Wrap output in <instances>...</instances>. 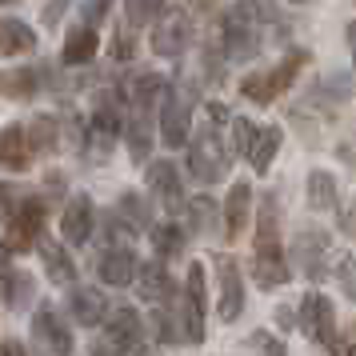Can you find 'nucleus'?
<instances>
[{
  "instance_id": "1",
  "label": "nucleus",
  "mask_w": 356,
  "mask_h": 356,
  "mask_svg": "<svg viewBox=\"0 0 356 356\" xmlns=\"http://www.w3.org/2000/svg\"><path fill=\"white\" fill-rule=\"evenodd\" d=\"M289 260H284V244H280V196L264 193L257 212V236H252V280L264 292L284 289L289 284Z\"/></svg>"
},
{
  "instance_id": "2",
  "label": "nucleus",
  "mask_w": 356,
  "mask_h": 356,
  "mask_svg": "<svg viewBox=\"0 0 356 356\" xmlns=\"http://www.w3.org/2000/svg\"><path fill=\"white\" fill-rule=\"evenodd\" d=\"M49 200L44 196H17V188H4V264H13L17 252H29L44 236Z\"/></svg>"
},
{
  "instance_id": "3",
  "label": "nucleus",
  "mask_w": 356,
  "mask_h": 356,
  "mask_svg": "<svg viewBox=\"0 0 356 356\" xmlns=\"http://www.w3.org/2000/svg\"><path fill=\"white\" fill-rule=\"evenodd\" d=\"M124 92H97V104H92V116H88V124H84V152H88V161L92 164H104L108 161V152L116 148V140L124 136Z\"/></svg>"
},
{
  "instance_id": "4",
  "label": "nucleus",
  "mask_w": 356,
  "mask_h": 356,
  "mask_svg": "<svg viewBox=\"0 0 356 356\" xmlns=\"http://www.w3.org/2000/svg\"><path fill=\"white\" fill-rule=\"evenodd\" d=\"M260 13L257 4H232V8H225L220 13V49H225L228 60H236V65H244V60H252L260 52Z\"/></svg>"
},
{
  "instance_id": "5",
  "label": "nucleus",
  "mask_w": 356,
  "mask_h": 356,
  "mask_svg": "<svg viewBox=\"0 0 356 356\" xmlns=\"http://www.w3.org/2000/svg\"><path fill=\"white\" fill-rule=\"evenodd\" d=\"M308 65V52L305 49H292L280 65L264 68V72H248L241 81V97L248 100V104H260V108H268V104H276V97H284L292 88V81L300 76V68Z\"/></svg>"
},
{
  "instance_id": "6",
  "label": "nucleus",
  "mask_w": 356,
  "mask_h": 356,
  "mask_svg": "<svg viewBox=\"0 0 356 356\" xmlns=\"http://www.w3.org/2000/svg\"><path fill=\"white\" fill-rule=\"evenodd\" d=\"M228 168H232V161H228V145L220 140V129L216 124H200L193 132V145H188V172L200 184H216Z\"/></svg>"
},
{
  "instance_id": "7",
  "label": "nucleus",
  "mask_w": 356,
  "mask_h": 356,
  "mask_svg": "<svg viewBox=\"0 0 356 356\" xmlns=\"http://www.w3.org/2000/svg\"><path fill=\"white\" fill-rule=\"evenodd\" d=\"M193 108H196V84L180 81L177 88L168 92V100H164V108H161V140L168 148L193 145V140H188V120H193Z\"/></svg>"
},
{
  "instance_id": "8",
  "label": "nucleus",
  "mask_w": 356,
  "mask_h": 356,
  "mask_svg": "<svg viewBox=\"0 0 356 356\" xmlns=\"http://www.w3.org/2000/svg\"><path fill=\"white\" fill-rule=\"evenodd\" d=\"M300 332H305L312 344H321V348H332L340 340V328H337V312H332V300L324 296V292H305V300H300Z\"/></svg>"
},
{
  "instance_id": "9",
  "label": "nucleus",
  "mask_w": 356,
  "mask_h": 356,
  "mask_svg": "<svg viewBox=\"0 0 356 356\" xmlns=\"http://www.w3.org/2000/svg\"><path fill=\"white\" fill-rule=\"evenodd\" d=\"M292 257H296V268L312 280V284H321L324 276H328V257H332V236L324 232V228H300L296 232V241H292Z\"/></svg>"
},
{
  "instance_id": "10",
  "label": "nucleus",
  "mask_w": 356,
  "mask_h": 356,
  "mask_svg": "<svg viewBox=\"0 0 356 356\" xmlns=\"http://www.w3.org/2000/svg\"><path fill=\"white\" fill-rule=\"evenodd\" d=\"M188 40H193V17H188V8L168 4L161 13V20L152 24V52L156 56H180V52L188 49Z\"/></svg>"
},
{
  "instance_id": "11",
  "label": "nucleus",
  "mask_w": 356,
  "mask_h": 356,
  "mask_svg": "<svg viewBox=\"0 0 356 356\" xmlns=\"http://www.w3.org/2000/svg\"><path fill=\"white\" fill-rule=\"evenodd\" d=\"M180 328H184V340L193 344L204 340V268L196 260L188 264L184 292H180Z\"/></svg>"
},
{
  "instance_id": "12",
  "label": "nucleus",
  "mask_w": 356,
  "mask_h": 356,
  "mask_svg": "<svg viewBox=\"0 0 356 356\" xmlns=\"http://www.w3.org/2000/svg\"><path fill=\"white\" fill-rule=\"evenodd\" d=\"M216 280H220V296H216L220 324H232L244 312V280L236 268V257H216Z\"/></svg>"
},
{
  "instance_id": "13",
  "label": "nucleus",
  "mask_w": 356,
  "mask_h": 356,
  "mask_svg": "<svg viewBox=\"0 0 356 356\" xmlns=\"http://www.w3.org/2000/svg\"><path fill=\"white\" fill-rule=\"evenodd\" d=\"M145 180L148 188L156 193V200H161L168 212H184L188 209V200H184V184H180V172L172 161H152L145 168Z\"/></svg>"
},
{
  "instance_id": "14",
  "label": "nucleus",
  "mask_w": 356,
  "mask_h": 356,
  "mask_svg": "<svg viewBox=\"0 0 356 356\" xmlns=\"http://www.w3.org/2000/svg\"><path fill=\"white\" fill-rule=\"evenodd\" d=\"M140 332H145V321L132 305H116L108 312V324H104V340L116 344L120 353H140Z\"/></svg>"
},
{
  "instance_id": "15",
  "label": "nucleus",
  "mask_w": 356,
  "mask_h": 356,
  "mask_svg": "<svg viewBox=\"0 0 356 356\" xmlns=\"http://www.w3.org/2000/svg\"><path fill=\"white\" fill-rule=\"evenodd\" d=\"M36 152L40 148H36L29 124H8L4 129V136H0V161H4L8 172H29L36 161Z\"/></svg>"
},
{
  "instance_id": "16",
  "label": "nucleus",
  "mask_w": 356,
  "mask_h": 356,
  "mask_svg": "<svg viewBox=\"0 0 356 356\" xmlns=\"http://www.w3.org/2000/svg\"><path fill=\"white\" fill-rule=\"evenodd\" d=\"M33 337L49 348L52 356H72V332H68V324L56 316V308L52 305H40L36 308V316H33Z\"/></svg>"
},
{
  "instance_id": "17",
  "label": "nucleus",
  "mask_w": 356,
  "mask_h": 356,
  "mask_svg": "<svg viewBox=\"0 0 356 356\" xmlns=\"http://www.w3.org/2000/svg\"><path fill=\"white\" fill-rule=\"evenodd\" d=\"M44 84H56L49 65H17L4 72V97L8 100H33Z\"/></svg>"
},
{
  "instance_id": "18",
  "label": "nucleus",
  "mask_w": 356,
  "mask_h": 356,
  "mask_svg": "<svg viewBox=\"0 0 356 356\" xmlns=\"http://www.w3.org/2000/svg\"><path fill=\"white\" fill-rule=\"evenodd\" d=\"M97 273H100L104 284L124 289V284H132V280L140 276V264H136V252H132L129 244H113V248L97 260Z\"/></svg>"
},
{
  "instance_id": "19",
  "label": "nucleus",
  "mask_w": 356,
  "mask_h": 356,
  "mask_svg": "<svg viewBox=\"0 0 356 356\" xmlns=\"http://www.w3.org/2000/svg\"><path fill=\"white\" fill-rule=\"evenodd\" d=\"M92 220H97L92 200H88V196H72L68 209H65V216H60V232H65V241L72 244V248L88 244L92 241Z\"/></svg>"
},
{
  "instance_id": "20",
  "label": "nucleus",
  "mask_w": 356,
  "mask_h": 356,
  "mask_svg": "<svg viewBox=\"0 0 356 356\" xmlns=\"http://www.w3.org/2000/svg\"><path fill=\"white\" fill-rule=\"evenodd\" d=\"M136 292H140V300L148 305H168L172 296H177V284H172V276L164 268V260H148L140 264V276H136Z\"/></svg>"
},
{
  "instance_id": "21",
  "label": "nucleus",
  "mask_w": 356,
  "mask_h": 356,
  "mask_svg": "<svg viewBox=\"0 0 356 356\" xmlns=\"http://www.w3.org/2000/svg\"><path fill=\"white\" fill-rule=\"evenodd\" d=\"M168 92H172V88H168V81H164V76H156V72H140V76L129 84V104H132V113L152 116V108H156V104L164 108Z\"/></svg>"
},
{
  "instance_id": "22",
  "label": "nucleus",
  "mask_w": 356,
  "mask_h": 356,
  "mask_svg": "<svg viewBox=\"0 0 356 356\" xmlns=\"http://www.w3.org/2000/svg\"><path fill=\"white\" fill-rule=\"evenodd\" d=\"M248 212H252V184L236 180L225 196V241H241L244 225H248Z\"/></svg>"
},
{
  "instance_id": "23",
  "label": "nucleus",
  "mask_w": 356,
  "mask_h": 356,
  "mask_svg": "<svg viewBox=\"0 0 356 356\" xmlns=\"http://www.w3.org/2000/svg\"><path fill=\"white\" fill-rule=\"evenodd\" d=\"M97 56V29H88V24H72L65 36V44H60V65L65 68H76V65H88Z\"/></svg>"
},
{
  "instance_id": "24",
  "label": "nucleus",
  "mask_w": 356,
  "mask_h": 356,
  "mask_svg": "<svg viewBox=\"0 0 356 356\" xmlns=\"http://www.w3.org/2000/svg\"><path fill=\"white\" fill-rule=\"evenodd\" d=\"M36 252L44 260V273H49L52 284H76V264L68 257V248H60V241L44 236V241L36 244Z\"/></svg>"
},
{
  "instance_id": "25",
  "label": "nucleus",
  "mask_w": 356,
  "mask_h": 356,
  "mask_svg": "<svg viewBox=\"0 0 356 356\" xmlns=\"http://www.w3.org/2000/svg\"><path fill=\"white\" fill-rule=\"evenodd\" d=\"M68 312H72V321L84 324V328H97V324H108V305H104V296L97 289H72L68 296Z\"/></svg>"
},
{
  "instance_id": "26",
  "label": "nucleus",
  "mask_w": 356,
  "mask_h": 356,
  "mask_svg": "<svg viewBox=\"0 0 356 356\" xmlns=\"http://www.w3.org/2000/svg\"><path fill=\"white\" fill-rule=\"evenodd\" d=\"M33 49H36V33L29 20H20V17L0 20V52H4V60H13L20 52H33Z\"/></svg>"
},
{
  "instance_id": "27",
  "label": "nucleus",
  "mask_w": 356,
  "mask_h": 356,
  "mask_svg": "<svg viewBox=\"0 0 356 356\" xmlns=\"http://www.w3.org/2000/svg\"><path fill=\"white\" fill-rule=\"evenodd\" d=\"M33 300H36V280H33V273L4 264V308H13V312H24V308L33 305Z\"/></svg>"
},
{
  "instance_id": "28",
  "label": "nucleus",
  "mask_w": 356,
  "mask_h": 356,
  "mask_svg": "<svg viewBox=\"0 0 356 356\" xmlns=\"http://www.w3.org/2000/svg\"><path fill=\"white\" fill-rule=\"evenodd\" d=\"M308 209L312 212L337 209V180H332V172H324V168L308 172Z\"/></svg>"
},
{
  "instance_id": "29",
  "label": "nucleus",
  "mask_w": 356,
  "mask_h": 356,
  "mask_svg": "<svg viewBox=\"0 0 356 356\" xmlns=\"http://www.w3.org/2000/svg\"><path fill=\"white\" fill-rule=\"evenodd\" d=\"M184 244H188V232L177 225V220H164V225L152 228V248H156V260H172L184 252Z\"/></svg>"
},
{
  "instance_id": "30",
  "label": "nucleus",
  "mask_w": 356,
  "mask_h": 356,
  "mask_svg": "<svg viewBox=\"0 0 356 356\" xmlns=\"http://www.w3.org/2000/svg\"><path fill=\"white\" fill-rule=\"evenodd\" d=\"M116 216H120L132 232H140V228H148V200L136 193V188H124L120 200H116Z\"/></svg>"
},
{
  "instance_id": "31",
  "label": "nucleus",
  "mask_w": 356,
  "mask_h": 356,
  "mask_svg": "<svg viewBox=\"0 0 356 356\" xmlns=\"http://www.w3.org/2000/svg\"><path fill=\"white\" fill-rule=\"evenodd\" d=\"M124 145H129L132 161H148V148H152V129H148V116L132 113L124 124Z\"/></svg>"
},
{
  "instance_id": "32",
  "label": "nucleus",
  "mask_w": 356,
  "mask_h": 356,
  "mask_svg": "<svg viewBox=\"0 0 356 356\" xmlns=\"http://www.w3.org/2000/svg\"><path fill=\"white\" fill-rule=\"evenodd\" d=\"M148 321H152V337H156V344H177V340H184V328L177 324L172 300H168V305H156Z\"/></svg>"
},
{
  "instance_id": "33",
  "label": "nucleus",
  "mask_w": 356,
  "mask_h": 356,
  "mask_svg": "<svg viewBox=\"0 0 356 356\" xmlns=\"http://www.w3.org/2000/svg\"><path fill=\"white\" fill-rule=\"evenodd\" d=\"M280 136H284V132L276 129V124H264L260 145L252 148V156H248V164H252V172H257V177H264V172L273 168V156H276V148H280Z\"/></svg>"
},
{
  "instance_id": "34",
  "label": "nucleus",
  "mask_w": 356,
  "mask_h": 356,
  "mask_svg": "<svg viewBox=\"0 0 356 356\" xmlns=\"http://www.w3.org/2000/svg\"><path fill=\"white\" fill-rule=\"evenodd\" d=\"M225 212H216V200L212 196H196L188 200V220H193V232H212V225H220Z\"/></svg>"
},
{
  "instance_id": "35",
  "label": "nucleus",
  "mask_w": 356,
  "mask_h": 356,
  "mask_svg": "<svg viewBox=\"0 0 356 356\" xmlns=\"http://www.w3.org/2000/svg\"><path fill=\"white\" fill-rule=\"evenodd\" d=\"M29 132H33L40 152H56L60 148V120L56 116H36L33 124H29Z\"/></svg>"
},
{
  "instance_id": "36",
  "label": "nucleus",
  "mask_w": 356,
  "mask_h": 356,
  "mask_svg": "<svg viewBox=\"0 0 356 356\" xmlns=\"http://www.w3.org/2000/svg\"><path fill=\"white\" fill-rule=\"evenodd\" d=\"M260 132H264V124H252L248 116H232V140H236L241 156H252V148L260 145Z\"/></svg>"
},
{
  "instance_id": "37",
  "label": "nucleus",
  "mask_w": 356,
  "mask_h": 356,
  "mask_svg": "<svg viewBox=\"0 0 356 356\" xmlns=\"http://www.w3.org/2000/svg\"><path fill=\"white\" fill-rule=\"evenodd\" d=\"M168 8V4H161V0H129L124 4V17H129V24H145V20H161V13Z\"/></svg>"
},
{
  "instance_id": "38",
  "label": "nucleus",
  "mask_w": 356,
  "mask_h": 356,
  "mask_svg": "<svg viewBox=\"0 0 356 356\" xmlns=\"http://www.w3.org/2000/svg\"><path fill=\"white\" fill-rule=\"evenodd\" d=\"M108 56H113V65H129L132 56H136V36H132V29H116L113 36V49H108Z\"/></svg>"
},
{
  "instance_id": "39",
  "label": "nucleus",
  "mask_w": 356,
  "mask_h": 356,
  "mask_svg": "<svg viewBox=\"0 0 356 356\" xmlns=\"http://www.w3.org/2000/svg\"><path fill=\"white\" fill-rule=\"evenodd\" d=\"M248 348H257V356H289L284 340L268 337V332H252V337H248Z\"/></svg>"
},
{
  "instance_id": "40",
  "label": "nucleus",
  "mask_w": 356,
  "mask_h": 356,
  "mask_svg": "<svg viewBox=\"0 0 356 356\" xmlns=\"http://www.w3.org/2000/svg\"><path fill=\"white\" fill-rule=\"evenodd\" d=\"M337 280H340V289H344V296H353V300H356V260L353 257H340Z\"/></svg>"
},
{
  "instance_id": "41",
  "label": "nucleus",
  "mask_w": 356,
  "mask_h": 356,
  "mask_svg": "<svg viewBox=\"0 0 356 356\" xmlns=\"http://www.w3.org/2000/svg\"><path fill=\"white\" fill-rule=\"evenodd\" d=\"M225 60H228V56H216V44L204 49V72H209L212 84H225Z\"/></svg>"
},
{
  "instance_id": "42",
  "label": "nucleus",
  "mask_w": 356,
  "mask_h": 356,
  "mask_svg": "<svg viewBox=\"0 0 356 356\" xmlns=\"http://www.w3.org/2000/svg\"><path fill=\"white\" fill-rule=\"evenodd\" d=\"M108 8H113L108 0H97V4H84V8H81V24H88V29H97L100 20L108 17Z\"/></svg>"
},
{
  "instance_id": "43",
  "label": "nucleus",
  "mask_w": 356,
  "mask_h": 356,
  "mask_svg": "<svg viewBox=\"0 0 356 356\" xmlns=\"http://www.w3.org/2000/svg\"><path fill=\"white\" fill-rule=\"evenodd\" d=\"M324 356H356V324H348V332H340V340Z\"/></svg>"
},
{
  "instance_id": "44",
  "label": "nucleus",
  "mask_w": 356,
  "mask_h": 356,
  "mask_svg": "<svg viewBox=\"0 0 356 356\" xmlns=\"http://www.w3.org/2000/svg\"><path fill=\"white\" fill-rule=\"evenodd\" d=\"M273 321H276V328H284V332H289V328H300V312H292L289 305H280L273 312Z\"/></svg>"
},
{
  "instance_id": "45",
  "label": "nucleus",
  "mask_w": 356,
  "mask_h": 356,
  "mask_svg": "<svg viewBox=\"0 0 356 356\" xmlns=\"http://www.w3.org/2000/svg\"><path fill=\"white\" fill-rule=\"evenodd\" d=\"M204 113H209V124H225V120H232L220 100H209V104H204Z\"/></svg>"
},
{
  "instance_id": "46",
  "label": "nucleus",
  "mask_w": 356,
  "mask_h": 356,
  "mask_svg": "<svg viewBox=\"0 0 356 356\" xmlns=\"http://www.w3.org/2000/svg\"><path fill=\"white\" fill-rule=\"evenodd\" d=\"M337 156L344 164H353V172H356V140H340L337 145Z\"/></svg>"
},
{
  "instance_id": "47",
  "label": "nucleus",
  "mask_w": 356,
  "mask_h": 356,
  "mask_svg": "<svg viewBox=\"0 0 356 356\" xmlns=\"http://www.w3.org/2000/svg\"><path fill=\"white\" fill-rule=\"evenodd\" d=\"M340 228H344V232H353L356 228V200L353 204H340Z\"/></svg>"
},
{
  "instance_id": "48",
  "label": "nucleus",
  "mask_w": 356,
  "mask_h": 356,
  "mask_svg": "<svg viewBox=\"0 0 356 356\" xmlns=\"http://www.w3.org/2000/svg\"><path fill=\"white\" fill-rule=\"evenodd\" d=\"M65 8H68L65 0H52V4H44V20H49V24H56V20L65 17Z\"/></svg>"
},
{
  "instance_id": "49",
  "label": "nucleus",
  "mask_w": 356,
  "mask_h": 356,
  "mask_svg": "<svg viewBox=\"0 0 356 356\" xmlns=\"http://www.w3.org/2000/svg\"><path fill=\"white\" fill-rule=\"evenodd\" d=\"M344 40H348V56H353V72H356V20L344 29Z\"/></svg>"
},
{
  "instance_id": "50",
  "label": "nucleus",
  "mask_w": 356,
  "mask_h": 356,
  "mask_svg": "<svg viewBox=\"0 0 356 356\" xmlns=\"http://www.w3.org/2000/svg\"><path fill=\"white\" fill-rule=\"evenodd\" d=\"M65 184H68V180L60 177V172H52V177H49V196H60V193H65Z\"/></svg>"
},
{
  "instance_id": "51",
  "label": "nucleus",
  "mask_w": 356,
  "mask_h": 356,
  "mask_svg": "<svg viewBox=\"0 0 356 356\" xmlns=\"http://www.w3.org/2000/svg\"><path fill=\"white\" fill-rule=\"evenodd\" d=\"M92 356H120V348L108 344V340H100V344H92Z\"/></svg>"
},
{
  "instance_id": "52",
  "label": "nucleus",
  "mask_w": 356,
  "mask_h": 356,
  "mask_svg": "<svg viewBox=\"0 0 356 356\" xmlns=\"http://www.w3.org/2000/svg\"><path fill=\"white\" fill-rule=\"evenodd\" d=\"M4 356H29V348L20 340H4Z\"/></svg>"
}]
</instances>
